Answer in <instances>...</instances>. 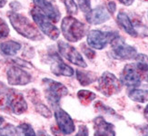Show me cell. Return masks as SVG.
Wrapping results in <instances>:
<instances>
[{
    "label": "cell",
    "mask_w": 148,
    "mask_h": 136,
    "mask_svg": "<svg viewBox=\"0 0 148 136\" xmlns=\"http://www.w3.org/2000/svg\"><path fill=\"white\" fill-rule=\"evenodd\" d=\"M8 16L12 27L19 35L33 41L44 39V36L40 31L27 17L14 11L8 12Z\"/></svg>",
    "instance_id": "obj_1"
},
{
    "label": "cell",
    "mask_w": 148,
    "mask_h": 136,
    "mask_svg": "<svg viewBox=\"0 0 148 136\" xmlns=\"http://www.w3.org/2000/svg\"><path fill=\"white\" fill-rule=\"evenodd\" d=\"M61 30L64 37L69 42H77L86 35V27L76 18L68 16L64 17L61 24Z\"/></svg>",
    "instance_id": "obj_2"
},
{
    "label": "cell",
    "mask_w": 148,
    "mask_h": 136,
    "mask_svg": "<svg viewBox=\"0 0 148 136\" xmlns=\"http://www.w3.org/2000/svg\"><path fill=\"white\" fill-rule=\"evenodd\" d=\"M43 83L45 86V94L48 103L55 109L59 107L61 98L68 94L67 88L63 83L48 78L43 79Z\"/></svg>",
    "instance_id": "obj_3"
},
{
    "label": "cell",
    "mask_w": 148,
    "mask_h": 136,
    "mask_svg": "<svg viewBox=\"0 0 148 136\" xmlns=\"http://www.w3.org/2000/svg\"><path fill=\"white\" fill-rule=\"evenodd\" d=\"M30 14L32 16L34 22L37 25L41 32L45 35H47L50 39L52 40H56L58 38L60 35V31L57 28L55 25L52 24V22L50 21V19L44 14V13L37 8L36 6H35L34 8L31 9Z\"/></svg>",
    "instance_id": "obj_4"
},
{
    "label": "cell",
    "mask_w": 148,
    "mask_h": 136,
    "mask_svg": "<svg viewBox=\"0 0 148 136\" xmlns=\"http://www.w3.org/2000/svg\"><path fill=\"white\" fill-rule=\"evenodd\" d=\"M118 36L119 35L116 32H102L100 30H92L87 35V44L91 48L102 50Z\"/></svg>",
    "instance_id": "obj_5"
},
{
    "label": "cell",
    "mask_w": 148,
    "mask_h": 136,
    "mask_svg": "<svg viewBox=\"0 0 148 136\" xmlns=\"http://www.w3.org/2000/svg\"><path fill=\"white\" fill-rule=\"evenodd\" d=\"M98 88L106 96L118 94L122 89V83L110 72H105L98 78Z\"/></svg>",
    "instance_id": "obj_6"
},
{
    "label": "cell",
    "mask_w": 148,
    "mask_h": 136,
    "mask_svg": "<svg viewBox=\"0 0 148 136\" xmlns=\"http://www.w3.org/2000/svg\"><path fill=\"white\" fill-rule=\"evenodd\" d=\"M113 49L111 55L117 60H130L134 59L137 55V51L134 46L128 45L118 36L111 43Z\"/></svg>",
    "instance_id": "obj_7"
},
{
    "label": "cell",
    "mask_w": 148,
    "mask_h": 136,
    "mask_svg": "<svg viewBox=\"0 0 148 136\" xmlns=\"http://www.w3.org/2000/svg\"><path fill=\"white\" fill-rule=\"evenodd\" d=\"M57 46H58L60 55L65 57L69 62H71L72 64H75V66L83 68H86L87 66V64L85 62V60H84L83 56L72 45H70L66 42L59 41L58 44H57Z\"/></svg>",
    "instance_id": "obj_8"
},
{
    "label": "cell",
    "mask_w": 148,
    "mask_h": 136,
    "mask_svg": "<svg viewBox=\"0 0 148 136\" xmlns=\"http://www.w3.org/2000/svg\"><path fill=\"white\" fill-rule=\"evenodd\" d=\"M134 64H128L121 73L120 81L122 85L127 87H136L141 83V75Z\"/></svg>",
    "instance_id": "obj_9"
},
{
    "label": "cell",
    "mask_w": 148,
    "mask_h": 136,
    "mask_svg": "<svg viewBox=\"0 0 148 136\" xmlns=\"http://www.w3.org/2000/svg\"><path fill=\"white\" fill-rule=\"evenodd\" d=\"M55 117L57 126L64 134H71L75 131L74 121L65 110L60 107L55 109Z\"/></svg>",
    "instance_id": "obj_10"
},
{
    "label": "cell",
    "mask_w": 148,
    "mask_h": 136,
    "mask_svg": "<svg viewBox=\"0 0 148 136\" xmlns=\"http://www.w3.org/2000/svg\"><path fill=\"white\" fill-rule=\"evenodd\" d=\"M8 81L10 85H25L32 80L31 75L18 66H11L6 72Z\"/></svg>",
    "instance_id": "obj_11"
},
{
    "label": "cell",
    "mask_w": 148,
    "mask_h": 136,
    "mask_svg": "<svg viewBox=\"0 0 148 136\" xmlns=\"http://www.w3.org/2000/svg\"><path fill=\"white\" fill-rule=\"evenodd\" d=\"M49 58L51 60V66L50 69L51 72L56 76H72L74 75V69L67 66L66 64L63 62L61 59L60 55L56 53V52H52L49 55Z\"/></svg>",
    "instance_id": "obj_12"
},
{
    "label": "cell",
    "mask_w": 148,
    "mask_h": 136,
    "mask_svg": "<svg viewBox=\"0 0 148 136\" xmlns=\"http://www.w3.org/2000/svg\"><path fill=\"white\" fill-rule=\"evenodd\" d=\"M6 103L16 114H21L27 110V103L21 93L11 90L6 96Z\"/></svg>",
    "instance_id": "obj_13"
},
{
    "label": "cell",
    "mask_w": 148,
    "mask_h": 136,
    "mask_svg": "<svg viewBox=\"0 0 148 136\" xmlns=\"http://www.w3.org/2000/svg\"><path fill=\"white\" fill-rule=\"evenodd\" d=\"M86 19L91 25H101L110 19V15L104 5H98L86 14Z\"/></svg>",
    "instance_id": "obj_14"
},
{
    "label": "cell",
    "mask_w": 148,
    "mask_h": 136,
    "mask_svg": "<svg viewBox=\"0 0 148 136\" xmlns=\"http://www.w3.org/2000/svg\"><path fill=\"white\" fill-rule=\"evenodd\" d=\"M94 131L95 136H115L114 125L106 122L102 116L94 119Z\"/></svg>",
    "instance_id": "obj_15"
},
{
    "label": "cell",
    "mask_w": 148,
    "mask_h": 136,
    "mask_svg": "<svg viewBox=\"0 0 148 136\" xmlns=\"http://www.w3.org/2000/svg\"><path fill=\"white\" fill-rule=\"evenodd\" d=\"M36 6L39 8L51 21L58 22L60 19V13L54 5L51 4L47 0H33Z\"/></svg>",
    "instance_id": "obj_16"
},
{
    "label": "cell",
    "mask_w": 148,
    "mask_h": 136,
    "mask_svg": "<svg viewBox=\"0 0 148 136\" xmlns=\"http://www.w3.org/2000/svg\"><path fill=\"white\" fill-rule=\"evenodd\" d=\"M117 23L119 24L120 27L123 28L128 35H130L131 36L136 37L137 36V32L136 30V27L131 22L129 16L125 14V12H119L117 15Z\"/></svg>",
    "instance_id": "obj_17"
},
{
    "label": "cell",
    "mask_w": 148,
    "mask_h": 136,
    "mask_svg": "<svg viewBox=\"0 0 148 136\" xmlns=\"http://www.w3.org/2000/svg\"><path fill=\"white\" fill-rule=\"evenodd\" d=\"M21 49V44L16 41H5L0 44V50L5 55L13 56Z\"/></svg>",
    "instance_id": "obj_18"
},
{
    "label": "cell",
    "mask_w": 148,
    "mask_h": 136,
    "mask_svg": "<svg viewBox=\"0 0 148 136\" xmlns=\"http://www.w3.org/2000/svg\"><path fill=\"white\" fill-rule=\"evenodd\" d=\"M76 79L82 85L86 86L91 83H94L96 79V76L91 72H84V71L77 70L76 71Z\"/></svg>",
    "instance_id": "obj_19"
},
{
    "label": "cell",
    "mask_w": 148,
    "mask_h": 136,
    "mask_svg": "<svg viewBox=\"0 0 148 136\" xmlns=\"http://www.w3.org/2000/svg\"><path fill=\"white\" fill-rule=\"evenodd\" d=\"M129 98L134 102L137 103H145L148 101V90H142V89H133L129 94Z\"/></svg>",
    "instance_id": "obj_20"
},
{
    "label": "cell",
    "mask_w": 148,
    "mask_h": 136,
    "mask_svg": "<svg viewBox=\"0 0 148 136\" xmlns=\"http://www.w3.org/2000/svg\"><path fill=\"white\" fill-rule=\"evenodd\" d=\"M77 97H78L79 101L83 103V105H89L92 101L95 99V94L91 92V91L88 90H80L78 93H77Z\"/></svg>",
    "instance_id": "obj_21"
},
{
    "label": "cell",
    "mask_w": 148,
    "mask_h": 136,
    "mask_svg": "<svg viewBox=\"0 0 148 136\" xmlns=\"http://www.w3.org/2000/svg\"><path fill=\"white\" fill-rule=\"evenodd\" d=\"M17 136H37L34 129L28 124H21L16 127Z\"/></svg>",
    "instance_id": "obj_22"
},
{
    "label": "cell",
    "mask_w": 148,
    "mask_h": 136,
    "mask_svg": "<svg viewBox=\"0 0 148 136\" xmlns=\"http://www.w3.org/2000/svg\"><path fill=\"white\" fill-rule=\"evenodd\" d=\"M134 60H136V66L139 71L148 72V56L146 55L137 54Z\"/></svg>",
    "instance_id": "obj_23"
},
{
    "label": "cell",
    "mask_w": 148,
    "mask_h": 136,
    "mask_svg": "<svg viewBox=\"0 0 148 136\" xmlns=\"http://www.w3.org/2000/svg\"><path fill=\"white\" fill-rule=\"evenodd\" d=\"M33 103H34V105H35L36 112L38 113H40L41 115H43L44 117H46V118H50L51 116H52V113H51L50 109L46 105H44L42 102H40L37 99L36 101L33 100Z\"/></svg>",
    "instance_id": "obj_24"
},
{
    "label": "cell",
    "mask_w": 148,
    "mask_h": 136,
    "mask_svg": "<svg viewBox=\"0 0 148 136\" xmlns=\"http://www.w3.org/2000/svg\"><path fill=\"white\" fill-rule=\"evenodd\" d=\"M16 134V127L8 124L0 128V136H15Z\"/></svg>",
    "instance_id": "obj_25"
},
{
    "label": "cell",
    "mask_w": 148,
    "mask_h": 136,
    "mask_svg": "<svg viewBox=\"0 0 148 136\" xmlns=\"http://www.w3.org/2000/svg\"><path fill=\"white\" fill-rule=\"evenodd\" d=\"M65 3L66 11L69 15H75L77 13V5L74 0H63Z\"/></svg>",
    "instance_id": "obj_26"
},
{
    "label": "cell",
    "mask_w": 148,
    "mask_h": 136,
    "mask_svg": "<svg viewBox=\"0 0 148 136\" xmlns=\"http://www.w3.org/2000/svg\"><path fill=\"white\" fill-rule=\"evenodd\" d=\"M9 32H10V30H9L8 24L5 23L4 19L0 17V39L5 38L9 35Z\"/></svg>",
    "instance_id": "obj_27"
},
{
    "label": "cell",
    "mask_w": 148,
    "mask_h": 136,
    "mask_svg": "<svg viewBox=\"0 0 148 136\" xmlns=\"http://www.w3.org/2000/svg\"><path fill=\"white\" fill-rule=\"evenodd\" d=\"M95 106V108H97L99 111H101V112H105V113H107L112 114V115H117L113 109H111L110 107L105 105L102 102H96Z\"/></svg>",
    "instance_id": "obj_28"
},
{
    "label": "cell",
    "mask_w": 148,
    "mask_h": 136,
    "mask_svg": "<svg viewBox=\"0 0 148 136\" xmlns=\"http://www.w3.org/2000/svg\"><path fill=\"white\" fill-rule=\"evenodd\" d=\"M77 3H78L79 8H81V10L87 14L88 12H90L91 9V1L90 0H77Z\"/></svg>",
    "instance_id": "obj_29"
},
{
    "label": "cell",
    "mask_w": 148,
    "mask_h": 136,
    "mask_svg": "<svg viewBox=\"0 0 148 136\" xmlns=\"http://www.w3.org/2000/svg\"><path fill=\"white\" fill-rule=\"evenodd\" d=\"M82 51L85 53V55L89 58V59H92L95 56V52L91 48V47H87L86 45L85 44H82Z\"/></svg>",
    "instance_id": "obj_30"
},
{
    "label": "cell",
    "mask_w": 148,
    "mask_h": 136,
    "mask_svg": "<svg viewBox=\"0 0 148 136\" xmlns=\"http://www.w3.org/2000/svg\"><path fill=\"white\" fill-rule=\"evenodd\" d=\"M11 61H13V63L16 64V66H19L32 67V64H29V63L27 62V61H23V60H21V59H19V58H17V59H13V60H11Z\"/></svg>",
    "instance_id": "obj_31"
},
{
    "label": "cell",
    "mask_w": 148,
    "mask_h": 136,
    "mask_svg": "<svg viewBox=\"0 0 148 136\" xmlns=\"http://www.w3.org/2000/svg\"><path fill=\"white\" fill-rule=\"evenodd\" d=\"M75 136H88V129L86 126L80 125L78 128V133Z\"/></svg>",
    "instance_id": "obj_32"
},
{
    "label": "cell",
    "mask_w": 148,
    "mask_h": 136,
    "mask_svg": "<svg viewBox=\"0 0 148 136\" xmlns=\"http://www.w3.org/2000/svg\"><path fill=\"white\" fill-rule=\"evenodd\" d=\"M115 9H116V5H115L114 2L110 1L107 3V10H109V12H110L111 14H114L115 12Z\"/></svg>",
    "instance_id": "obj_33"
},
{
    "label": "cell",
    "mask_w": 148,
    "mask_h": 136,
    "mask_svg": "<svg viewBox=\"0 0 148 136\" xmlns=\"http://www.w3.org/2000/svg\"><path fill=\"white\" fill-rule=\"evenodd\" d=\"M118 1L121 3V4H123L124 5H126V6H129L131 5L134 0H118Z\"/></svg>",
    "instance_id": "obj_34"
},
{
    "label": "cell",
    "mask_w": 148,
    "mask_h": 136,
    "mask_svg": "<svg viewBox=\"0 0 148 136\" xmlns=\"http://www.w3.org/2000/svg\"><path fill=\"white\" fill-rule=\"evenodd\" d=\"M141 132H142L143 136H148V125H145L141 129Z\"/></svg>",
    "instance_id": "obj_35"
},
{
    "label": "cell",
    "mask_w": 148,
    "mask_h": 136,
    "mask_svg": "<svg viewBox=\"0 0 148 136\" xmlns=\"http://www.w3.org/2000/svg\"><path fill=\"white\" fill-rule=\"evenodd\" d=\"M37 136H50L48 133H47L46 132H44V131H38V133H36Z\"/></svg>",
    "instance_id": "obj_36"
},
{
    "label": "cell",
    "mask_w": 148,
    "mask_h": 136,
    "mask_svg": "<svg viewBox=\"0 0 148 136\" xmlns=\"http://www.w3.org/2000/svg\"><path fill=\"white\" fill-rule=\"evenodd\" d=\"M6 1H8V0H0V8H4L6 4Z\"/></svg>",
    "instance_id": "obj_37"
},
{
    "label": "cell",
    "mask_w": 148,
    "mask_h": 136,
    "mask_svg": "<svg viewBox=\"0 0 148 136\" xmlns=\"http://www.w3.org/2000/svg\"><path fill=\"white\" fill-rule=\"evenodd\" d=\"M4 122H5V120H4V118H3V117H1V116H0V128L3 127L2 125H3Z\"/></svg>",
    "instance_id": "obj_38"
},
{
    "label": "cell",
    "mask_w": 148,
    "mask_h": 136,
    "mask_svg": "<svg viewBox=\"0 0 148 136\" xmlns=\"http://www.w3.org/2000/svg\"><path fill=\"white\" fill-rule=\"evenodd\" d=\"M145 114H148V105H146V107H145Z\"/></svg>",
    "instance_id": "obj_39"
},
{
    "label": "cell",
    "mask_w": 148,
    "mask_h": 136,
    "mask_svg": "<svg viewBox=\"0 0 148 136\" xmlns=\"http://www.w3.org/2000/svg\"><path fill=\"white\" fill-rule=\"evenodd\" d=\"M142 1H148V0H142Z\"/></svg>",
    "instance_id": "obj_40"
}]
</instances>
